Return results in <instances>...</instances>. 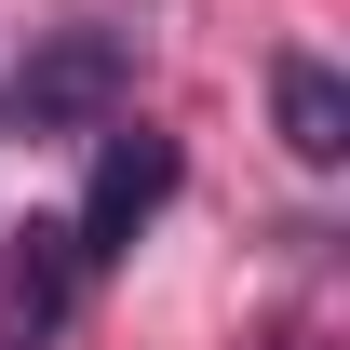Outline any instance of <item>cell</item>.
Wrapping results in <instances>:
<instances>
[{"instance_id": "obj_3", "label": "cell", "mask_w": 350, "mask_h": 350, "mask_svg": "<svg viewBox=\"0 0 350 350\" xmlns=\"http://www.w3.org/2000/svg\"><path fill=\"white\" fill-rule=\"evenodd\" d=\"M269 122H283V148H297L310 175L350 162V81L323 68V54H283V68H269Z\"/></svg>"}, {"instance_id": "obj_2", "label": "cell", "mask_w": 350, "mask_h": 350, "mask_svg": "<svg viewBox=\"0 0 350 350\" xmlns=\"http://www.w3.org/2000/svg\"><path fill=\"white\" fill-rule=\"evenodd\" d=\"M175 202V135H108V162H94L81 189V216H68V256L81 269H122L135 256V229Z\"/></svg>"}, {"instance_id": "obj_1", "label": "cell", "mask_w": 350, "mask_h": 350, "mask_svg": "<svg viewBox=\"0 0 350 350\" xmlns=\"http://www.w3.org/2000/svg\"><path fill=\"white\" fill-rule=\"evenodd\" d=\"M122 94H135V41L81 14V27H41V41H27V68H14L0 108L27 135H81V122H122Z\"/></svg>"}]
</instances>
